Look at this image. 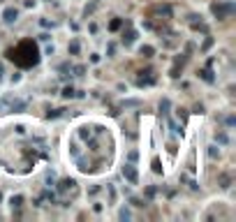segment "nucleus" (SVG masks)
<instances>
[{"label":"nucleus","mask_w":236,"mask_h":222,"mask_svg":"<svg viewBox=\"0 0 236 222\" xmlns=\"http://www.w3.org/2000/svg\"><path fill=\"white\" fill-rule=\"evenodd\" d=\"M14 19H16V12L14 9H7V12H5V21H7V23H12Z\"/></svg>","instance_id":"nucleus-1"}]
</instances>
